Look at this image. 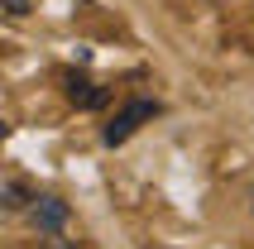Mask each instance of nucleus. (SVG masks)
I'll return each mask as SVG.
<instances>
[{
    "mask_svg": "<svg viewBox=\"0 0 254 249\" xmlns=\"http://www.w3.org/2000/svg\"><path fill=\"white\" fill-rule=\"evenodd\" d=\"M29 221L39 225V235H72V211H67V201H63V196H53V192L34 196Z\"/></svg>",
    "mask_w": 254,
    "mask_h": 249,
    "instance_id": "f257e3e1",
    "label": "nucleus"
},
{
    "mask_svg": "<svg viewBox=\"0 0 254 249\" xmlns=\"http://www.w3.org/2000/svg\"><path fill=\"white\" fill-rule=\"evenodd\" d=\"M154 115H158V106H154V101H129L125 111H120L111 124H106V144H111V149H115V144H125V139L134 134L144 120H154Z\"/></svg>",
    "mask_w": 254,
    "mask_h": 249,
    "instance_id": "f03ea898",
    "label": "nucleus"
},
{
    "mask_svg": "<svg viewBox=\"0 0 254 249\" xmlns=\"http://www.w3.org/2000/svg\"><path fill=\"white\" fill-rule=\"evenodd\" d=\"M34 196H39V192H29V182L19 178V173H10L5 187H0V206H5V211H29V206H34Z\"/></svg>",
    "mask_w": 254,
    "mask_h": 249,
    "instance_id": "7ed1b4c3",
    "label": "nucleus"
},
{
    "mask_svg": "<svg viewBox=\"0 0 254 249\" xmlns=\"http://www.w3.org/2000/svg\"><path fill=\"white\" fill-rule=\"evenodd\" d=\"M67 96H72V106H82V111H96L101 101H106V91H96L86 77H67Z\"/></svg>",
    "mask_w": 254,
    "mask_h": 249,
    "instance_id": "20e7f679",
    "label": "nucleus"
},
{
    "mask_svg": "<svg viewBox=\"0 0 254 249\" xmlns=\"http://www.w3.org/2000/svg\"><path fill=\"white\" fill-rule=\"evenodd\" d=\"M39 249H82V240H72V235H43Z\"/></svg>",
    "mask_w": 254,
    "mask_h": 249,
    "instance_id": "39448f33",
    "label": "nucleus"
},
{
    "mask_svg": "<svg viewBox=\"0 0 254 249\" xmlns=\"http://www.w3.org/2000/svg\"><path fill=\"white\" fill-rule=\"evenodd\" d=\"M29 5H34V0H5V14H10V19H24Z\"/></svg>",
    "mask_w": 254,
    "mask_h": 249,
    "instance_id": "423d86ee",
    "label": "nucleus"
}]
</instances>
